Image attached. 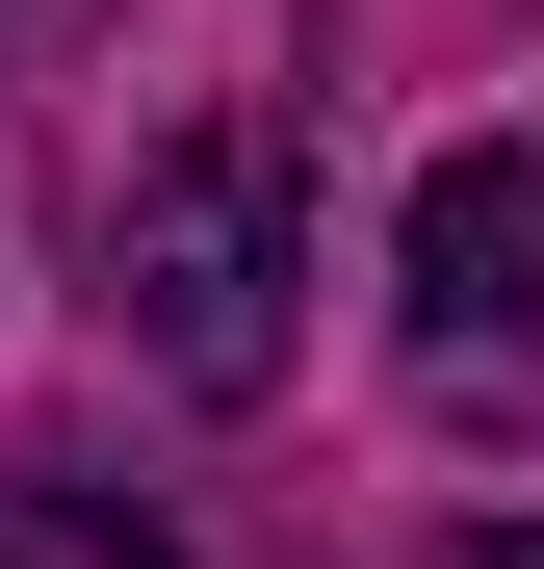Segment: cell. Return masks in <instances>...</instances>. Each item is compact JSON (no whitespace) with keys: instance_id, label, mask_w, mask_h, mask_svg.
<instances>
[{"instance_id":"1","label":"cell","mask_w":544,"mask_h":569,"mask_svg":"<svg viewBox=\"0 0 544 569\" xmlns=\"http://www.w3.org/2000/svg\"><path fill=\"white\" fill-rule=\"evenodd\" d=\"M286 284H311V208H286V130H181L105 181V311L156 389H286Z\"/></svg>"},{"instance_id":"2","label":"cell","mask_w":544,"mask_h":569,"mask_svg":"<svg viewBox=\"0 0 544 569\" xmlns=\"http://www.w3.org/2000/svg\"><path fill=\"white\" fill-rule=\"evenodd\" d=\"M415 337L441 362H518L544 337V130H467L415 181Z\"/></svg>"},{"instance_id":"3","label":"cell","mask_w":544,"mask_h":569,"mask_svg":"<svg viewBox=\"0 0 544 569\" xmlns=\"http://www.w3.org/2000/svg\"><path fill=\"white\" fill-rule=\"evenodd\" d=\"M0 569H181L130 492H78V466H0Z\"/></svg>"},{"instance_id":"4","label":"cell","mask_w":544,"mask_h":569,"mask_svg":"<svg viewBox=\"0 0 544 569\" xmlns=\"http://www.w3.org/2000/svg\"><path fill=\"white\" fill-rule=\"evenodd\" d=\"M441 569H544V518H467V543H441Z\"/></svg>"},{"instance_id":"5","label":"cell","mask_w":544,"mask_h":569,"mask_svg":"<svg viewBox=\"0 0 544 569\" xmlns=\"http://www.w3.org/2000/svg\"><path fill=\"white\" fill-rule=\"evenodd\" d=\"M0 27H27V0H0Z\"/></svg>"}]
</instances>
